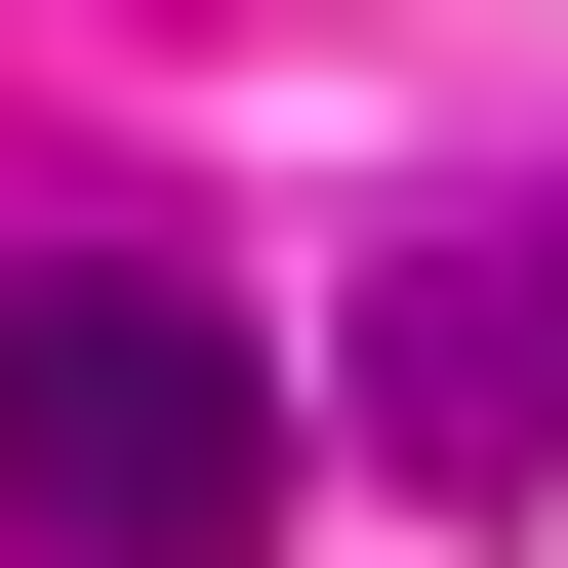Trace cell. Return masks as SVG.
Segmentation results:
<instances>
[{
    "instance_id": "1",
    "label": "cell",
    "mask_w": 568,
    "mask_h": 568,
    "mask_svg": "<svg viewBox=\"0 0 568 568\" xmlns=\"http://www.w3.org/2000/svg\"><path fill=\"white\" fill-rule=\"evenodd\" d=\"M0 528L41 568H244L284 528V325L163 284V244H41L0 284Z\"/></svg>"
},
{
    "instance_id": "2",
    "label": "cell",
    "mask_w": 568,
    "mask_h": 568,
    "mask_svg": "<svg viewBox=\"0 0 568 568\" xmlns=\"http://www.w3.org/2000/svg\"><path fill=\"white\" fill-rule=\"evenodd\" d=\"M366 447H406V487H568V244L406 284V325H366Z\"/></svg>"
}]
</instances>
